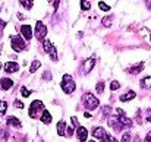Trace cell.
<instances>
[{
	"instance_id": "cell-1",
	"label": "cell",
	"mask_w": 151,
	"mask_h": 142,
	"mask_svg": "<svg viewBox=\"0 0 151 142\" xmlns=\"http://www.w3.org/2000/svg\"><path fill=\"white\" fill-rule=\"evenodd\" d=\"M82 103H84V107L87 110H96L100 105L99 98H96V95L91 94V93H85L82 95Z\"/></svg>"
},
{
	"instance_id": "cell-2",
	"label": "cell",
	"mask_w": 151,
	"mask_h": 142,
	"mask_svg": "<svg viewBox=\"0 0 151 142\" xmlns=\"http://www.w3.org/2000/svg\"><path fill=\"white\" fill-rule=\"evenodd\" d=\"M60 87H62V91H63L65 94H72V93L76 90V84H75V81L72 79L70 75H63Z\"/></svg>"
},
{
	"instance_id": "cell-3",
	"label": "cell",
	"mask_w": 151,
	"mask_h": 142,
	"mask_svg": "<svg viewBox=\"0 0 151 142\" xmlns=\"http://www.w3.org/2000/svg\"><path fill=\"white\" fill-rule=\"evenodd\" d=\"M10 46L13 48V51H16V53H21L27 48L25 40H24L22 35H12L10 37Z\"/></svg>"
},
{
	"instance_id": "cell-4",
	"label": "cell",
	"mask_w": 151,
	"mask_h": 142,
	"mask_svg": "<svg viewBox=\"0 0 151 142\" xmlns=\"http://www.w3.org/2000/svg\"><path fill=\"white\" fill-rule=\"evenodd\" d=\"M46 108H44V104L40 101V100H35V101H32L31 103V105H29V117L31 119H35L40 113H43Z\"/></svg>"
},
{
	"instance_id": "cell-5",
	"label": "cell",
	"mask_w": 151,
	"mask_h": 142,
	"mask_svg": "<svg viewBox=\"0 0 151 142\" xmlns=\"http://www.w3.org/2000/svg\"><path fill=\"white\" fill-rule=\"evenodd\" d=\"M34 34H35V38L38 41H44V38L47 35V27L41 21H37V24H35V32Z\"/></svg>"
},
{
	"instance_id": "cell-6",
	"label": "cell",
	"mask_w": 151,
	"mask_h": 142,
	"mask_svg": "<svg viewBox=\"0 0 151 142\" xmlns=\"http://www.w3.org/2000/svg\"><path fill=\"white\" fill-rule=\"evenodd\" d=\"M43 47L46 50V53L50 56L51 60H53V62H57V50H56V47L51 44V41L44 40V41H43Z\"/></svg>"
},
{
	"instance_id": "cell-7",
	"label": "cell",
	"mask_w": 151,
	"mask_h": 142,
	"mask_svg": "<svg viewBox=\"0 0 151 142\" xmlns=\"http://www.w3.org/2000/svg\"><path fill=\"white\" fill-rule=\"evenodd\" d=\"M107 135H109V133H107V132H106V129H104V128H101V126H97V128H94V129H93V136H94L96 139L104 141Z\"/></svg>"
},
{
	"instance_id": "cell-8",
	"label": "cell",
	"mask_w": 151,
	"mask_h": 142,
	"mask_svg": "<svg viewBox=\"0 0 151 142\" xmlns=\"http://www.w3.org/2000/svg\"><path fill=\"white\" fill-rule=\"evenodd\" d=\"M21 35L24 37L25 41H29L32 38V29H31V27L29 25H22L21 27Z\"/></svg>"
},
{
	"instance_id": "cell-9",
	"label": "cell",
	"mask_w": 151,
	"mask_h": 142,
	"mask_svg": "<svg viewBox=\"0 0 151 142\" xmlns=\"http://www.w3.org/2000/svg\"><path fill=\"white\" fill-rule=\"evenodd\" d=\"M3 69H4V72H7V73H15V72L19 70V65H18L16 62H7V63L3 65Z\"/></svg>"
},
{
	"instance_id": "cell-10",
	"label": "cell",
	"mask_w": 151,
	"mask_h": 142,
	"mask_svg": "<svg viewBox=\"0 0 151 142\" xmlns=\"http://www.w3.org/2000/svg\"><path fill=\"white\" fill-rule=\"evenodd\" d=\"M76 136H78V141L79 142H87L88 131H87L84 126H78V129H76Z\"/></svg>"
},
{
	"instance_id": "cell-11",
	"label": "cell",
	"mask_w": 151,
	"mask_h": 142,
	"mask_svg": "<svg viewBox=\"0 0 151 142\" xmlns=\"http://www.w3.org/2000/svg\"><path fill=\"white\" fill-rule=\"evenodd\" d=\"M96 66V57H90L85 60L84 63V73H90L93 70V67Z\"/></svg>"
},
{
	"instance_id": "cell-12",
	"label": "cell",
	"mask_w": 151,
	"mask_h": 142,
	"mask_svg": "<svg viewBox=\"0 0 151 142\" xmlns=\"http://www.w3.org/2000/svg\"><path fill=\"white\" fill-rule=\"evenodd\" d=\"M13 87V81L12 79H9V78H1L0 79V88L3 90V91H7V90H10Z\"/></svg>"
},
{
	"instance_id": "cell-13",
	"label": "cell",
	"mask_w": 151,
	"mask_h": 142,
	"mask_svg": "<svg viewBox=\"0 0 151 142\" xmlns=\"http://www.w3.org/2000/svg\"><path fill=\"white\" fill-rule=\"evenodd\" d=\"M137 97V94H135V91H128L126 94H123V95H120V101L122 103H126V101H131V100H134Z\"/></svg>"
},
{
	"instance_id": "cell-14",
	"label": "cell",
	"mask_w": 151,
	"mask_h": 142,
	"mask_svg": "<svg viewBox=\"0 0 151 142\" xmlns=\"http://www.w3.org/2000/svg\"><path fill=\"white\" fill-rule=\"evenodd\" d=\"M40 120H41L44 125H50V123H51V114L49 113V110H44V111L41 113V117H40Z\"/></svg>"
},
{
	"instance_id": "cell-15",
	"label": "cell",
	"mask_w": 151,
	"mask_h": 142,
	"mask_svg": "<svg viewBox=\"0 0 151 142\" xmlns=\"http://www.w3.org/2000/svg\"><path fill=\"white\" fill-rule=\"evenodd\" d=\"M7 125H9V126H13V128H21V126H22V123L19 122V119H16V117H13V116H9V117H7Z\"/></svg>"
},
{
	"instance_id": "cell-16",
	"label": "cell",
	"mask_w": 151,
	"mask_h": 142,
	"mask_svg": "<svg viewBox=\"0 0 151 142\" xmlns=\"http://www.w3.org/2000/svg\"><path fill=\"white\" fill-rule=\"evenodd\" d=\"M57 133H59L60 136L66 135V123H65L63 120H60V122L57 123Z\"/></svg>"
},
{
	"instance_id": "cell-17",
	"label": "cell",
	"mask_w": 151,
	"mask_h": 142,
	"mask_svg": "<svg viewBox=\"0 0 151 142\" xmlns=\"http://www.w3.org/2000/svg\"><path fill=\"white\" fill-rule=\"evenodd\" d=\"M142 69H144V63H138L137 66H134V67H131V69H129V73L137 75V73H139Z\"/></svg>"
},
{
	"instance_id": "cell-18",
	"label": "cell",
	"mask_w": 151,
	"mask_h": 142,
	"mask_svg": "<svg viewBox=\"0 0 151 142\" xmlns=\"http://www.w3.org/2000/svg\"><path fill=\"white\" fill-rule=\"evenodd\" d=\"M19 3L22 4V7H25L27 10H29V9H32L34 0H19Z\"/></svg>"
},
{
	"instance_id": "cell-19",
	"label": "cell",
	"mask_w": 151,
	"mask_h": 142,
	"mask_svg": "<svg viewBox=\"0 0 151 142\" xmlns=\"http://www.w3.org/2000/svg\"><path fill=\"white\" fill-rule=\"evenodd\" d=\"M40 66H41V63H40L38 60H34L32 65H31V67H29V72H31V73H35V72L40 69Z\"/></svg>"
},
{
	"instance_id": "cell-20",
	"label": "cell",
	"mask_w": 151,
	"mask_h": 142,
	"mask_svg": "<svg viewBox=\"0 0 151 142\" xmlns=\"http://www.w3.org/2000/svg\"><path fill=\"white\" fill-rule=\"evenodd\" d=\"M141 87H144V88H151V76H145V78L141 81Z\"/></svg>"
},
{
	"instance_id": "cell-21",
	"label": "cell",
	"mask_w": 151,
	"mask_h": 142,
	"mask_svg": "<svg viewBox=\"0 0 151 142\" xmlns=\"http://www.w3.org/2000/svg\"><path fill=\"white\" fill-rule=\"evenodd\" d=\"M81 9L82 10H90L91 9V4L88 0H81Z\"/></svg>"
},
{
	"instance_id": "cell-22",
	"label": "cell",
	"mask_w": 151,
	"mask_h": 142,
	"mask_svg": "<svg viewBox=\"0 0 151 142\" xmlns=\"http://www.w3.org/2000/svg\"><path fill=\"white\" fill-rule=\"evenodd\" d=\"M6 108H7V103L6 101H0V117L6 113Z\"/></svg>"
},
{
	"instance_id": "cell-23",
	"label": "cell",
	"mask_w": 151,
	"mask_h": 142,
	"mask_svg": "<svg viewBox=\"0 0 151 142\" xmlns=\"http://www.w3.org/2000/svg\"><path fill=\"white\" fill-rule=\"evenodd\" d=\"M99 7H100L103 12H109V10H110V6H109V4H106L104 1H99Z\"/></svg>"
},
{
	"instance_id": "cell-24",
	"label": "cell",
	"mask_w": 151,
	"mask_h": 142,
	"mask_svg": "<svg viewBox=\"0 0 151 142\" xmlns=\"http://www.w3.org/2000/svg\"><path fill=\"white\" fill-rule=\"evenodd\" d=\"M96 91H97V94H103V93H104V82H99V84H97Z\"/></svg>"
},
{
	"instance_id": "cell-25",
	"label": "cell",
	"mask_w": 151,
	"mask_h": 142,
	"mask_svg": "<svg viewBox=\"0 0 151 142\" xmlns=\"http://www.w3.org/2000/svg\"><path fill=\"white\" fill-rule=\"evenodd\" d=\"M120 88V84L117 82V81H113L111 84H110V90L111 91H116V90H119Z\"/></svg>"
},
{
	"instance_id": "cell-26",
	"label": "cell",
	"mask_w": 151,
	"mask_h": 142,
	"mask_svg": "<svg viewBox=\"0 0 151 142\" xmlns=\"http://www.w3.org/2000/svg\"><path fill=\"white\" fill-rule=\"evenodd\" d=\"M21 95H22V97H29V95H31V91H29L28 88L22 87V88H21Z\"/></svg>"
},
{
	"instance_id": "cell-27",
	"label": "cell",
	"mask_w": 151,
	"mask_h": 142,
	"mask_svg": "<svg viewBox=\"0 0 151 142\" xmlns=\"http://www.w3.org/2000/svg\"><path fill=\"white\" fill-rule=\"evenodd\" d=\"M103 25H104V27H110V25H111V18H110V16H109V18H107V16L103 18Z\"/></svg>"
},
{
	"instance_id": "cell-28",
	"label": "cell",
	"mask_w": 151,
	"mask_h": 142,
	"mask_svg": "<svg viewBox=\"0 0 151 142\" xmlns=\"http://www.w3.org/2000/svg\"><path fill=\"white\" fill-rule=\"evenodd\" d=\"M120 142H131V133H123Z\"/></svg>"
},
{
	"instance_id": "cell-29",
	"label": "cell",
	"mask_w": 151,
	"mask_h": 142,
	"mask_svg": "<svg viewBox=\"0 0 151 142\" xmlns=\"http://www.w3.org/2000/svg\"><path fill=\"white\" fill-rule=\"evenodd\" d=\"M73 133H75V128H73V126L68 128V131H66V136H69V138H70V136H72Z\"/></svg>"
},
{
	"instance_id": "cell-30",
	"label": "cell",
	"mask_w": 151,
	"mask_h": 142,
	"mask_svg": "<svg viewBox=\"0 0 151 142\" xmlns=\"http://www.w3.org/2000/svg\"><path fill=\"white\" fill-rule=\"evenodd\" d=\"M15 107H18V108H24V104H22L19 100H16V101H15Z\"/></svg>"
},
{
	"instance_id": "cell-31",
	"label": "cell",
	"mask_w": 151,
	"mask_h": 142,
	"mask_svg": "<svg viewBox=\"0 0 151 142\" xmlns=\"http://www.w3.org/2000/svg\"><path fill=\"white\" fill-rule=\"evenodd\" d=\"M44 79H51V73L50 72H44V76H43Z\"/></svg>"
},
{
	"instance_id": "cell-32",
	"label": "cell",
	"mask_w": 151,
	"mask_h": 142,
	"mask_svg": "<svg viewBox=\"0 0 151 142\" xmlns=\"http://www.w3.org/2000/svg\"><path fill=\"white\" fill-rule=\"evenodd\" d=\"M147 122H150L151 123V108L147 111Z\"/></svg>"
},
{
	"instance_id": "cell-33",
	"label": "cell",
	"mask_w": 151,
	"mask_h": 142,
	"mask_svg": "<svg viewBox=\"0 0 151 142\" xmlns=\"http://www.w3.org/2000/svg\"><path fill=\"white\" fill-rule=\"evenodd\" d=\"M144 142H151V132H148V135L145 136V139H144Z\"/></svg>"
},
{
	"instance_id": "cell-34",
	"label": "cell",
	"mask_w": 151,
	"mask_h": 142,
	"mask_svg": "<svg viewBox=\"0 0 151 142\" xmlns=\"http://www.w3.org/2000/svg\"><path fill=\"white\" fill-rule=\"evenodd\" d=\"M59 4H60V0H54V9L56 10L59 9Z\"/></svg>"
},
{
	"instance_id": "cell-35",
	"label": "cell",
	"mask_w": 151,
	"mask_h": 142,
	"mask_svg": "<svg viewBox=\"0 0 151 142\" xmlns=\"http://www.w3.org/2000/svg\"><path fill=\"white\" fill-rule=\"evenodd\" d=\"M4 27H6V22H4V21H1V19H0V29H3V28H4Z\"/></svg>"
},
{
	"instance_id": "cell-36",
	"label": "cell",
	"mask_w": 151,
	"mask_h": 142,
	"mask_svg": "<svg viewBox=\"0 0 151 142\" xmlns=\"http://www.w3.org/2000/svg\"><path fill=\"white\" fill-rule=\"evenodd\" d=\"M145 4H147L148 9H151V0H145Z\"/></svg>"
},
{
	"instance_id": "cell-37",
	"label": "cell",
	"mask_w": 151,
	"mask_h": 142,
	"mask_svg": "<svg viewBox=\"0 0 151 142\" xmlns=\"http://www.w3.org/2000/svg\"><path fill=\"white\" fill-rule=\"evenodd\" d=\"M0 69H1V63H0Z\"/></svg>"
},
{
	"instance_id": "cell-38",
	"label": "cell",
	"mask_w": 151,
	"mask_h": 142,
	"mask_svg": "<svg viewBox=\"0 0 151 142\" xmlns=\"http://www.w3.org/2000/svg\"><path fill=\"white\" fill-rule=\"evenodd\" d=\"M90 142H96V141H90Z\"/></svg>"
},
{
	"instance_id": "cell-39",
	"label": "cell",
	"mask_w": 151,
	"mask_h": 142,
	"mask_svg": "<svg viewBox=\"0 0 151 142\" xmlns=\"http://www.w3.org/2000/svg\"><path fill=\"white\" fill-rule=\"evenodd\" d=\"M150 40H151V35H150Z\"/></svg>"
},
{
	"instance_id": "cell-40",
	"label": "cell",
	"mask_w": 151,
	"mask_h": 142,
	"mask_svg": "<svg viewBox=\"0 0 151 142\" xmlns=\"http://www.w3.org/2000/svg\"><path fill=\"white\" fill-rule=\"evenodd\" d=\"M0 37H1V34H0Z\"/></svg>"
},
{
	"instance_id": "cell-41",
	"label": "cell",
	"mask_w": 151,
	"mask_h": 142,
	"mask_svg": "<svg viewBox=\"0 0 151 142\" xmlns=\"http://www.w3.org/2000/svg\"><path fill=\"white\" fill-rule=\"evenodd\" d=\"M0 10H1V9H0Z\"/></svg>"
}]
</instances>
